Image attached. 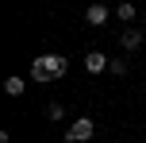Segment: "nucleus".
Instances as JSON below:
<instances>
[{
  "label": "nucleus",
  "mask_w": 146,
  "mask_h": 143,
  "mask_svg": "<svg viewBox=\"0 0 146 143\" xmlns=\"http://www.w3.org/2000/svg\"><path fill=\"white\" fill-rule=\"evenodd\" d=\"M46 116H50V120H62V116H66V108H62V105H58V101H54V105H50V108H46Z\"/></svg>",
  "instance_id": "obj_8"
},
{
  "label": "nucleus",
  "mask_w": 146,
  "mask_h": 143,
  "mask_svg": "<svg viewBox=\"0 0 146 143\" xmlns=\"http://www.w3.org/2000/svg\"><path fill=\"white\" fill-rule=\"evenodd\" d=\"M92 132H96V124L88 120V116H81V120H73V124H69L66 139H69V143H88V139H92Z\"/></svg>",
  "instance_id": "obj_2"
},
{
  "label": "nucleus",
  "mask_w": 146,
  "mask_h": 143,
  "mask_svg": "<svg viewBox=\"0 0 146 143\" xmlns=\"http://www.w3.org/2000/svg\"><path fill=\"white\" fill-rule=\"evenodd\" d=\"M69 70V62L62 58V54H38L35 62H31V77L35 81H50V77H62Z\"/></svg>",
  "instance_id": "obj_1"
},
{
  "label": "nucleus",
  "mask_w": 146,
  "mask_h": 143,
  "mask_svg": "<svg viewBox=\"0 0 146 143\" xmlns=\"http://www.w3.org/2000/svg\"><path fill=\"white\" fill-rule=\"evenodd\" d=\"M115 15H119L123 23H131V19H135V4H115Z\"/></svg>",
  "instance_id": "obj_7"
},
{
  "label": "nucleus",
  "mask_w": 146,
  "mask_h": 143,
  "mask_svg": "<svg viewBox=\"0 0 146 143\" xmlns=\"http://www.w3.org/2000/svg\"><path fill=\"white\" fill-rule=\"evenodd\" d=\"M85 19L92 23V27H100V23L108 19V4H88L85 8Z\"/></svg>",
  "instance_id": "obj_4"
},
{
  "label": "nucleus",
  "mask_w": 146,
  "mask_h": 143,
  "mask_svg": "<svg viewBox=\"0 0 146 143\" xmlns=\"http://www.w3.org/2000/svg\"><path fill=\"white\" fill-rule=\"evenodd\" d=\"M108 66H111L108 54H100V50H88V54H85V70H88V74H104Z\"/></svg>",
  "instance_id": "obj_3"
},
{
  "label": "nucleus",
  "mask_w": 146,
  "mask_h": 143,
  "mask_svg": "<svg viewBox=\"0 0 146 143\" xmlns=\"http://www.w3.org/2000/svg\"><path fill=\"white\" fill-rule=\"evenodd\" d=\"M4 93H8V97H19V93H23V77H8V81H4Z\"/></svg>",
  "instance_id": "obj_5"
},
{
  "label": "nucleus",
  "mask_w": 146,
  "mask_h": 143,
  "mask_svg": "<svg viewBox=\"0 0 146 143\" xmlns=\"http://www.w3.org/2000/svg\"><path fill=\"white\" fill-rule=\"evenodd\" d=\"M123 46H127V50L142 46V31H123Z\"/></svg>",
  "instance_id": "obj_6"
}]
</instances>
